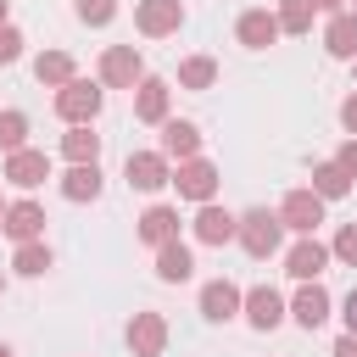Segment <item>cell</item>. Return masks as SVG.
Listing matches in <instances>:
<instances>
[{
	"mask_svg": "<svg viewBox=\"0 0 357 357\" xmlns=\"http://www.w3.org/2000/svg\"><path fill=\"white\" fill-rule=\"evenodd\" d=\"M145 78V61L134 45H106L100 50V89H134Z\"/></svg>",
	"mask_w": 357,
	"mask_h": 357,
	"instance_id": "3957f363",
	"label": "cell"
},
{
	"mask_svg": "<svg viewBox=\"0 0 357 357\" xmlns=\"http://www.w3.org/2000/svg\"><path fill=\"white\" fill-rule=\"evenodd\" d=\"M240 312H245L251 329H279V324H284V296H279L273 284H257V290L240 296Z\"/></svg>",
	"mask_w": 357,
	"mask_h": 357,
	"instance_id": "ba28073f",
	"label": "cell"
},
{
	"mask_svg": "<svg viewBox=\"0 0 357 357\" xmlns=\"http://www.w3.org/2000/svg\"><path fill=\"white\" fill-rule=\"evenodd\" d=\"M324 50H329L335 61H351V56H357V17H351V11H335V17H329Z\"/></svg>",
	"mask_w": 357,
	"mask_h": 357,
	"instance_id": "ffe728a7",
	"label": "cell"
},
{
	"mask_svg": "<svg viewBox=\"0 0 357 357\" xmlns=\"http://www.w3.org/2000/svg\"><path fill=\"white\" fill-rule=\"evenodd\" d=\"M0 218H6V201H0Z\"/></svg>",
	"mask_w": 357,
	"mask_h": 357,
	"instance_id": "b9f144b4",
	"label": "cell"
},
{
	"mask_svg": "<svg viewBox=\"0 0 357 357\" xmlns=\"http://www.w3.org/2000/svg\"><path fill=\"white\" fill-rule=\"evenodd\" d=\"M234 240L245 245V257H273L279 251V240H284V223H279V212H268V206H251V212H240V223H234Z\"/></svg>",
	"mask_w": 357,
	"mask_h": 357,
	"instance_id": "6da1fadb",
	"label": "cell"
},
{
	"mask_svg": "<svg viewBox=\"0 0 357 357\" xmlns=\"http://www.w3.org/2000/svg\"><path fill=\"white\" fill-rule=\"evenodd\" d=\"M33 78H39L45 89H61V84L78 78V67H73L67 50H39V56H33Z\"/></svg>",
	"mask_w": 357,
	"mask_h": 357,
	"instance_id": "44dd1931",
	"label": "cell"
},
{
	"mask_svg": "<svg viewBox=\"0 0 357 357\" xmlns=\"http://www.w3.org/2000/svg\"><path fill=\"white\" fill-rule=\"evenodd\" d=\"M279 223L296 229V234H312V229L324 223V201H318L312 190H290V195L279 201Z\"/></svg>",
	"mask_w": 357,
	"mask_h": 357,
	"instance_id": "8fae6325",
	"label": "cell"
},
{
	"mask_svg": "<svg viewBox=\"0 0 357 357\" xmlns=\"http://www.w3.org/2000/svg\"><path fill=\"white\" fill-rule=\"evenodd\" d=\"M117 17V0H78V22H89V28H106Z\"/></svg>",
	"mask_w": 357,
	"mask_h": 357,
	"instance_id": "4dcf8cb0",
	"label": "cell"
},
{
	"mask_svg": "<svg viewBox=\"0 0 357 357\" xmlns=\"http://www.w3.org/2000/svg\"><path fill=\"white\" fill-rule=\"evenodd\" d=\"M123 178L134 184V190H162L167 178H173V167H167V156L162 151H128V162H123Z\"/></svg>",
	"mask_w": 357,
	"mask_h": 357,
	"instance_id": "8992f818",
	"label": "cell"
},
{
	"mask_svg": "<svg viewBox=\"0 0 357 357\" xmlns=\"http://www.w3.org/2000/svg\"><path fill=\"white\" fill-rule=\"evenodd\" d=\"M167 95H173V89H167V78H151V73H145V78L134 84V117L162 128V123H167Z\"/></svg>",
	"mask_w": 357,
	"mask_h": 357,
	"instance_id": "4fadbf2b",
	"label": "cell"
},
{
	"mask_svg": "<svg viewBox=\"0 0 357 357\" xmlns=\"http://www.w3.org/2000/svg\"><path fill=\"white\" fill-rule=\"evenodd\" d=\"M351 17H357V6H351Z\"/></svg>",
	"mask_w": 357,
	"mask_h": 357,
	"instance_id": "7bdbcfd3",
	"label": "cell"
},
{
	"mask_svg": "<svg viewBox=\"0 0 357 357\" xmlns=\"http://www.w3.org/2000/svg\"><path fill=\"white\" fill-rule=\"evenodd\" d=\"M100 106H106V89H100L95 78H73V84H61V89H56V117H61L67 128L95 123V117H100Z\"/></svg>",
	"mask_w": 357,
	"mask_h": 357,
	"instance_id": "7a4b0ae2",
	"label": "cell"
},
{
	"mask_svg": "<svg viewBox=\"0 0 357 357\" xmlns=\"http://www.w3.org/2000/svg\"><path fill=\"white\" fill-rule=\"evenodd\" d=\"M22 45H28V39H22V33L6 22V28H0V67H11V61L22 56Z\"/></svg>",
	"mask_w": 357,
	"mask_h": 357,
	"instance_id": "1f68e13d",
	"label": "cell"
},
{
	"mask_svg": "<svg viewBox=\"0 0 357 357\" xmlns=\"http://www.w3.org/2000/svg\"><path fill=\"white\" fill-rule=\"evenodd\" d=\"M335 357H357V335H340L335 340Z\"/></svg>",
	"mask_w": 357,
	"mask_h": 357,
	"instance_id": "d590c367",
	"label": "cell"
},
{
	"mask_svg": "<svg viewBox=\"0 0 357 357\" xmlns=\"http://www.w3.org/2000/svg\"><path fill=\"white\" fill-rule=\"evenodd\" d=\"M340 128H346V134H357V89L340 100Z\"/></svg>",
	"mask_w": 357,
	"mask_h": 357,
	"instance_id": "836d02e7",
	"label": "cell"
},
{
	"mask_svg": "<svg viewBox=\"0 0 357 357\" xmlns=\"http://www.w3.org/2000/svg\"><path fill=\"white\" fill-rule=\"evenodd\" d=\"M0 178H6V184H17V190H39V184L50 178V156L22 145V151H11V156H6V173H0Z\"/></svg>",
	"mask_w": 357,
	"mask_h": 357,
	"instance_id": "30bf717a",
	"label": "cell"
},
{
	"mask_svg": "<svg viewBox=\"0 0 357 357\" xmlns=\"http://www.w3.org/2000/svg\"><path fill=\"white\" fill-rule=\"evenodd\" d=\"M324 268H329V245H324V240H312V234H301V240L284 251V273H290V279H301V284H312Z\"/></svg>",
	"mask_w": 357,
	"mask_h": 357,
	"instance_id": "52a82bcc",
	"label": "cell"
},
{
	"mask_svg": "<svg viewBox=\"0 0 357 357\" xmlns=\"http://www.w3.org/2000/svg\"><path fill=\"white\" fill-rule=\"evenodd\" d=\"M234 39L245 45V50H268L273 39H279V22H273V11H240V22H234Z\"/></svg>",
	"mask_w": 357,
	"mask_h": 357,
	"instance_id": "9a60e30c",
	"label": "cell"
},
{
	"mask_svg": "<svg viewBox=\"0 0 357 357\" xmlns=\"http://www.w3.org/2000/svg\"><path fill=\"white\" fill-rule=\"evenodd\" d=\"M167 184H178L184 201H201V206H206V201L218 195V167H212L206 156H190V162H178V173H173Z\"/></svg>",
	"mask_w": 357,
	"mask_h": 357,
	"instance_id": "5b68a950",
	"label": "cell"
},
{
	"mask_svg": "<svg viewBox=\"0 0 357 357\" xmlns=\"http://www.w3.org/2000/svg\"><path fill=\"white\" fill-rule=\"evenodd\" d=\"M329 307H335V301H329V290L312 279V284H301V290H296V301H290V318H296L301 329H318V324L329 318Z\"/></svg>",
	"mask_w": 357,
	"mask_h": 357,
	"instance_id": "ac0fdd59",
	"label": "cell"
},
{
	"mask_svg": "<svg viewBox=\"0 0 357 357\" xmlns=\"http://www.w3.org/2000/svg\"><path fill=\"white\" fill-rule=\"evenodd\" d=\"M329 257H340L346 268H357V223H340L335 240H329Z\"/></svg>",
	"mask_w": 357,
	"mask_h": 357,
	"instance_id": "f546056e",
	"label": "cell"
},
{
	"mask_svg": "<svg viewBox=\"0 0 357 357\" xmlns=\"http://www.w3.org/2000/svg\"><path fill=\"white\" fill-rule=\"evenodd\" d=\"M0 290H6V273H0Z\"/></svg>",
	"mask_w": 357,
	"mask_h": 357,
	"instance_id": "60d3db41",
	"label": "cell"
},
{
	"mask_svg": "<svg viewBox=\"0 0 357 357\" xmlns=\"http://www.w3.org/2000/svg\"><path fill=\"white\" fill-rule=\"evenodd\" d=\"M50 268V245L45 240H28V245H17V257H11V273H22V279H39Z\"/></svg>",
	"mask_w": 357,
	"mask_h": 357,
	"instance_id": "4316f807",
	"label": "cell"
},
{
	"mask_svg": "<svg viewBox=\"0 0 357 357\" xmlns=\"http://www.w3.org/2000/svg\"><path fill=\"white\" fill-rule=\"evenodd\" d=\"M162 156H167V162L201 156V128H195L190 117H167V123H162Z\"/></svg>",
	"mask_w": 357,
	"mask_h": 357,
	"instance_id": "5bb4252c",
	"label": "cell"
},
{
	"mask_svg": "<svg viewBox=\"0 0 357 357\" xmlns=\"http://www.w3.org/2000/svg\"><path fill=\"white\" fill-rule=\"evenodd\" d=\"M307 6H312V11H329V17H335V11L346 6V0H307Z\"/></svg>",
	"mask_w": 357,
	"mask_h": 357,
	"instance_id": "8d00e7d4",
	"label": "cell"
},
{
	"mask_svg": "<svg viewBox=\"0 0 357 357\" xmlns=\"http://www.w3.org/2000/svg\"><path fill=\"white\" fill-rule=\"evenodd\" d=\"M340 318H346V335H357V290L346 296V312H340Z\"/></svg>",
	"mask_w": 357,
	"mask_h": 357,
	"instance_id": "e575fe53",
	"label": "cell"
},
{
	"mask_svg": "<svg viewBox=\"0 0 357 357\" xmlns=\"http://www.w3.org/2000/svg\"><path fill=\"white\" fill-rule=\"evenodd\" d=\"M6 17H11V0H0V28H6Z\"/></svg>",
	"mask_w": 357,
	"mask_h": 357,
	"instance_id": "74e56055",
	"label": "cell"
},
{
	"mask_svg": "<svg viewBox=\"0 0 357 357\" xmlns=\"http://www.w3.org/2000/svg\"><path fill=\"white\" fill-rule=\"evenodd\" d=\"M61 156H67L73 167H78V162H95V156H100V134H95L89 123L67 128V134H61Z\"/></svg>",
	"mask_w": 357,
	"mask_h": 357,
	"instance_id": "cb8c5ba5",
	"label": "cell"
},
{
	"mask_svg": "<svg viewBox=\"0 0 357 357\" xmlns=\"http://www.w3.org/2000/svg\"><path fill=\"white\" fill-rule=\"evenodd\" d=\"M134 28H139L145 39H167V33L184 28V6H178V0H139V6H134Z\"/></svg>",
	"mask_w": 357,
	"mask_h": 357,
	"instance_id": "277c9868",
	"label": "cell"
},
{
	"mask_svg": "<svg viewBox=\"0 0 357 357\" xmlns=\"http://www.w3.org/2000/svg\"><path fill=\"white\" fill-rule=\"evenodd\" d=\"M139 240H145V245L178 240V206H151V212L139 218Z\"/></svg>",
	"mask_w": 357,
	"mask_h": 357,
	"instance_id": "603a6c76",
	"label": "cell"
},
{
	"mask_svg": "<svg viewBox=\"0 0 357 357\" xmlns=\"http://www.w3.org/2000/svg\"><path fill=\"white\" fill-rule=\"evenodd\" d=\"M0 357H11V346H0Z\"/></svg>",
	"mask_w": 357,
	"mask_h": 357,
	"instance_id": "f35d334b",
	"label": "cell"
},
{
	"mask_svg": "<svg viewBox=\"0 0 357 357\" xmlns=\"http://www.w3.org/2000/svg\"><path fill=\"white\" fill-rule=\"evenodd\" d=\"M240 312V284H229V279H212V284H201V318H212V324H229Z\"/></svg>",
	"mask_w": 357,
	"mask_h": 357,
	"instance_id": "e0dca14e",
	"label": "cell"
},
{
	"mask_svg": "<svg viewBox=\"0 0 357 357\" xmlns=\"http://www.w3.org/2000/svg\"><path fill=\"white\" fill-rule=\"evenodd\" d=\"M351 73H357V56H351Z\"/></svg>",
	"mask_w": 357,
	"mask_h": 357,
	"instance_id": "ab89813d",
	"label": "cell"
},
{
	"mask_svg": "<svg viewBox=\"0 0 357 357\" xmlns=\"http://www.w3.org/2000/svg\"><path fill=\"white\" fill-rule=\"evenodd\" d=\"M234 223H240L234 212H223L218 201H206V206L195 212V240H201V245H229V240H234Z\"/></svg>",
	"mask_w": 357,
	"mask_h": 357,
	"instance_id": "2e32d148",
	"label": "cell"
},
{
	"mask_svg": "<svg viewBox=\"0 0 357 357\" xmlns=\"http://www.w3.org/2000/svg\"><path fill=\"white\" fill-rule=\"evenodd\" d=\"M100 190H106V184H100V167H95V162H78V167L61 173V195H67V201H95Z\"/></svg>",
	"mask_w": 357,
	"mask_h": 357,
	"instance_id": "7402d4cb",
	"label": "cell"
},
{
	"mask_svg": "<svg viewBox=\"0 0 357 357\" xmlns=\"http://www.w3.org/2000/svg\"><path fill=\"white\" fill-rule=\"evenodd\" d=\"M128 351L134 357H162L167 351V318L162 312H134L128 318Z\"/></svg>",
	"mask_w": 357,
	"mask_h": 357,
	"instance_id": "9c48e42d",
	"label": "cell"
},
{
	"mask_svg": "<svg viewBox=\"0 0 357 357\" xmlns=\"http://www.w3.org/2000/svg\"><path fill=\"white\" fill-rule=\"evenodd\" d=\"M273 22H279V33H307V28H312V6H307V0H279Z\"/></svg>",
	"mask_w": 357,
	"mask_h": 357,
	"instance_id": "83f0119b",
	"label": "cell"
},
{
	"mask_svg": "<svg viewBox=\"0 0 357 357\" xmlns=\"http://www.w3.org/2000/svg\"><path fill=\"white\" fill-rule=\"evenodd\" d=\"M218 84V61L212 56H184L178 61V89H212Z\"/></svg>",
	"mask_w": 357,
	"mask_h": 357,
	"instance_id": "484cf974",
	"label": "cell"
},
{
	"mask_svg": "<svg viewBox=\"0 0 357 357\" xmlns=\"http://www.w3.org/2000/svg\"><path fill=\"white\" fill-rule=\"evenodd\" d=\"M190 273H195V257H190V245H184V240L156 245V279H162V284H184Z\"/></svg>",
	"mask_w": 357,
	"mask_h": 357,
	"instance_id": "d6986e66",
	"label": "cell"
},
{
	"mask_svg": "<svg viewBox=\"0 0 357 357\" xmlns=\"http://www.w3.org/2000/svg\"><path fill=\"white\" fill-rule=\"evenodd\" d=\"M307 190H312L318 201H340V195H351V178H346V173H340L335 162H318V167H312V184H307Z\"/></svg>",
	"mask_w": 357,
	"mask_h": 357,
	"instance_id": "d4e9b609",
	"label": "cell"
},
{
	"mask_svg": "<svg viewBox=\"0 0 357 357\" xmlns=\"http://www.w3.org/2000/svg\"><path fill=\"white\" fill-rule=\"evenodd\" d=\"M0 229H6L17 245L45 240V206H39V201H11V206H6V218H0Z\"/></svg>",
	"mask_w": 357,
	"mask_h": 357,
	"instance_id": "7c38bea8",
	"label": "cell"
},
{
	"mask_svg": "<svg viewBox=\"0 0 357 357\" xmlns=\"http://www.w3.org/2000/svg\"><path fill=\"white\" fill-rule=\"evenodd\" d=\"M22 139H28V117L22 112H0V151L11 156V151H22Z\"/></svg>",
	"mask_w": 357,
	"mask_h": 357,
	"instance_id": "f1b7e54d",
	"label": "cell"
},
{
	"mask_svg": "<svg viewBox=\"0 0 357 357\" xmlns=\"http://www.w3.org/2000/svg\"><path fill=\"white\" fill-rule=\"evenodd\" d=\"M335 167H340L346 178H357V139H346V145L335 151Z\"/></svg>",
	"mask_w": 357,
	"mask_h": 357,
	"instance_id": "d6a6232c",
	"label": "cell"
}]
</instances>
